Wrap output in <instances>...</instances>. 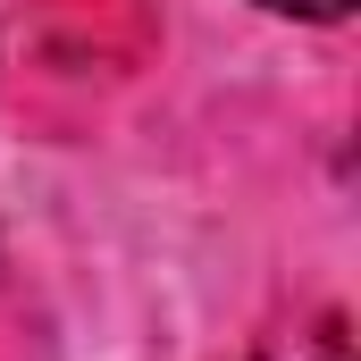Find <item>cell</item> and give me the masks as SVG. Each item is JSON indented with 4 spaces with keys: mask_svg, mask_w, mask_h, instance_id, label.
<instances>
[{
    "mask_svg": "<svg viewBox=\"0 0 361 361\" xmlns=\"http://www.w3.org/2000/svg\"><path fill=\"white\" fill-rule=\"evenodd\" d=\"M261 8H277V17H311V25H336L353 0H261Z\"/></svg>",
    "mask_w": 361,
    "mask_h": 361,
    "instance_id": "1",
    "label": "cell"
},
{
    "mask_svg": "<svg viewBox=\"0 0 361 361\" xmlns=\"http://www.w3.org/2000/svg\"><path fill=\"white\" fill-rule=\"evenodd\" d=\"M294 361H302V353H294ZM319 361H336V353H319Z\"/></svg>",
    "mask_w": 361,
    "mask_h": 361,
    "instance_id": "2",
    "label": "cell"
}]
</instances>
